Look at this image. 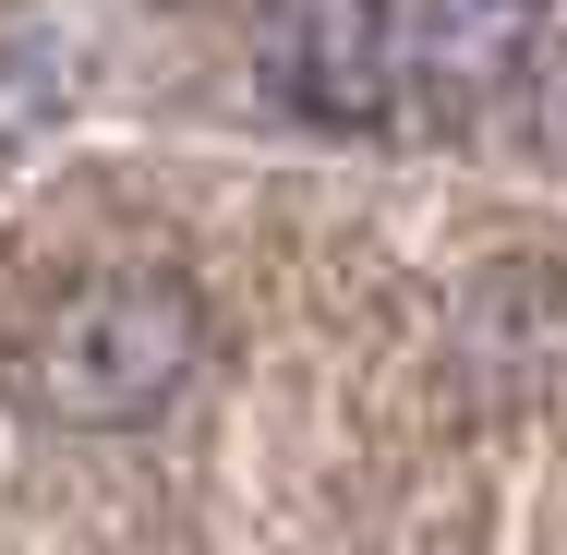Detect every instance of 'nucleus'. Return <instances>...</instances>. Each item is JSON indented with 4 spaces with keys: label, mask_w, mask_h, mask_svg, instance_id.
<instances>
[{
    "label": "nucleus",
    "mask_w": 567,
    "mask_h": 555,
    "mask_svg": "<svg viewBox=\"0 0 567 555\" xmlns=\"http://www.w3.org/2000/svg\"><path fill=\"white\" fill-rule=\"evenodd\" d=\"M194 362H206V302L182 266H85L37 290V315L12 327V399L61 435H121L169 411Z\"/></svg>",
    "instance_id": "obj_1"
},
{
    "label": "nucleus",
    "mask_w": 567,
    "mask_h": 555,
    "mask_svg": "<svg viewBox=\"0 0 567 555\" xmlns=\"http://www.w3.org/2000/svg\"><path fill=\"white\" fill-rule=\"evenodd\" d=\"M254 73L315 133H374L411 85V24L386 0H254Z\"/></svg>",
    "instance_id": "obj_2"
},
{
    "label": "nucleus",
    "mask_w": 567,
    "mask_h": 555,
    "mask_svg": "<svg viewBox=\"0 0 567 555\" xmlns=\"http://www.w3.org/2000/svg\"><path fill=\"white\" fill-rule=\"evenodd\" d=\"M544 24H556V0H423L411 12V85L435 110H483L532 73Z\"/></svg>",
    "instance_id": "obj_3"
}]
</instances>
